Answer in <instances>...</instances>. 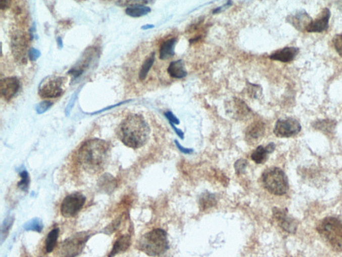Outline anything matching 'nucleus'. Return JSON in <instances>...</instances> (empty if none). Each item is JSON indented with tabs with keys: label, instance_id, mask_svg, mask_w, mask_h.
Listing matches in <instances>:
<instances>
[{
	"label": "nucleus",
	"instance_id": "nucleus-36",
	"mask_svg": "<svg viewBox=\"0 0 342 257\" xmlns=\"http://www.w3.org/2000/svg\"><path fill=\"white\" fill-rule=\"evenodd\" d=\"M175 143L177 148L179 149V151H181L182 153H185V154H190V153L193 152V150H192V149L183 148L177 140H175Z\"/></svg>",
	"mask_w": 342,
	"mask_h": 257
},
{
	"label": "nucleus",
	"instance_id": "nucleus-9",
	"mask_svg": "<svg viewBox=\"0 0 342 257\" xmlns=\"http://www.w3.org/2000/svg\"><path fill=\"white\" fill-rule=\"evenodd\" d=\"M302 130L301 124L294 118L280 119L275 124L274 134L281 138H288L295 136Z\"/></svg>",
	"mask_w": 342,
	"mask_h": 257
},
{
	"label": "nucleus",
	"instance_id": "nucleus-19",
	"mask_svg": "<svg viewBox=\"0 0 342 257\" xmlns=\"http://www.w3.org/2000/svg\"><path fill=\"white\" fill-rule=\"evenodd\" d=\"M168 73L171 77L182 78L186 77L187 72L184 67V63L182 60L172 62L167 69Z\"/></svg>",
	"mask_w": 342,
	"mask_h": 257
},
{
	"label": "nucleus",
	"instance_id": "nucleus-5",
	"mask_svg": "<svg viewBox=\"0 0 342 257\" xmlns=\"http://www.w3.org/2000/svg\"><path fill=\"white\" fill-rule=\"evenodd\" d=\"M262 180L265 189L271 194L282 196L289 190L287 176L279 167H271L267 169L263 174Z\"/></svg>",
	"mask_w": 342,
	"mask_h": 257
},
{
	"label": "nucleus",
	"instance_id": "nucleus-33",
	"mask_svg": "<svg viewBox=\"0 0 342 257\" xmlns=\"http://www.w3.org/2000/svg\"><path fill=\"white\" fill-rule=\"evenodd\" d=\"M53 105V103H51V101H43V102L39 103L36 107L37 113L39 114L44 113Z\"/></svg>",
	"mask_w": 342,
	"mask_h": 257
},
{
	"label": "nucleus",
	"instance_id": "nucleus-14",
	"mask_svg": "<svg viewBox=\"0 0 342 257\" xmlns=\"http://www.w3.org/2000/svg\"><path fill=\"white\" fill-rule=\"evenodd\" d=\"M331 17V12L328 8H325L318 14L314 20L307 28V32L320 33L327 30L329 21Z\"/></svg>",
	"mask_w": 342,
	"mask_h": 257
},
{
	"label": "nucleus",
	"instance_id": "nucleus-6",
	"mask_svg": "<svg viewBox=\"0 0 342 257\" xmlns=\"http://www.w3.org/2000/svg\"><path fill=\"white\" fill-rule=\"evenodd\" d=\"M90 235L88 232H81L70 236L62 242L60 252L63 257H76L82 252Z\"/></svg>",
	"mask_w": 342,
	"mask_h": 257
},
{
	"label": "nucleus",
	"instance_id": "nucleus-24",
	"mask_svg": "<svg viewBox=\"0 0 342 257\" xmlns=\"http://www.w3.org/2000/svg\"><path fill=\"white\" fill-rule=\"evenodd\" d=\"M217 204L216 197L215 194L211 193H204L201 196L200 200V207L202 210H207L212 208Z\"/></svg>",
	"mask_w": 342,
	"mask_h": 257
},
{
	"label": "nucleus",
	"instance_id": "nucleus-17",
	"mask_svg": "<svg viewBox=\"0 0 342 257\" xmlns=\"http://www.w3.org/2000/svg\"><path fill=\"white\" fill-rule=\"evenodd\" d=\"M275 149V145L270 143L266 147L258 146L252 154V160L258 164L265 163L268 158V155L273 153Z\"/></svg>",
	"mask_w": 342,
	"mask_h": 257
},
{
	"label": "nucleus",
	"instance_id": "nucleus-7",
	"mask_svg": "<svg viewBox=\"0 0 342 257\" xmlns=\"http://www.w3.org/2000/svg\"><path fill=\"white\" fill-rule=\"evenodd\" d=\"M29 45L28 34L23 30H17L12 35L11 47L14 59L20 64H26Z\"/></svg>",
	"mask_w": 342,
	"mask_h": 257
},
{
	"label": "nucleus",
	"instance_id": "nucleus-40",
	"mask_svg": "<svg viewBox=\"0 0 342 257\" xmlns=\"http://www.w3.org/2000/svg\"><path fill=\"white\" fill-rule=\"evenodd\" d=\"M74 101H75V99H74V97L71 99V101H70V102L69 103V105H68L67 107V109H69L70 108H72V106H73Z\"/></svg>",
	"mask_w": 342,
	"mask_h": 257
},
{
	"label": "nucleus",
	"instance_id": "nucleus-37",
	"mask_svg": "<svg viewBox=\"0 0 342 257\" xmlns=\"http://www.w3.org/2000/svg\"><path fill=\"white\" fill-rule=\"evenodd\" d=\"M170 124H171V127H173V130L175 131L176 134H177V136H179L180 138L182 139V140H183L184 133L182 132L181 130H180L179 128L176 127L175 124L171 123H170Z\"/></svg>",
	"mask_w": 342,
	"mask_h": 257
},
{
	"label": "nucleus",
	"instance_id": "nucleus-32",
	"mask_svg": "<svg viewBox=\"0 0 342 257\" xmlns=\"http://www.w3.org/2000/svg\"><path fill=\"white\" fill-rule=\"evenodd\" d=\"M333 46H334L335 51L339 54V55L342 57V34H337L333 37Z\"/></svg>",
	"mask_w": 342,
	"mask_h": 257
},
{
	"label": "nucleus",
	"instance_id": "nucleus-28",
	"mask_svg": "<svg viewBox=\"0 0 342 257\" xmlns=\"http://www.w3.org/2000/svg\"><path fill=\"white\" fill-rule=\"evenodd\" d=\"M20 175L21 180L18 184V187L20 188L22 191L26 192L30 184V177H29L28 173L26 171H22Z\"/></svg>",
	"mask_w": 342,
	"mask_h": 257
},
{
	"label": "nucleus",
	"instance_id": "nucleus-29",
	"mask_svg": "<svg viewBox=\"0 0 342 257\" xmlns=\"http://www.w3.org/2000/svg\"><path fill=\"white\" fill-rule=\"evenodd\" d=\"M332 121L328 120H323L320 121V123H316V127L322 131H326L327 132H331V130L335 128V123H332Z\"/></svg>",
	"mask_w": 342,
	"mask_h": 257
},
{
	"label": "nucleus",
	"instance_id": "nucleus-34",
	"mask_svg": "<svg viewBox=\"0 0 342 257\" xmlns=\"http://www.w3.org/2000/svg\"><path fill=\"white\" fill-rule=\"evenodd\" d=\"M165 117L169 120L170 123L179 125L180 123L179 119L171 111H167L165 113Z\"/></svg>",
	"mask_w": 342,
	"mask_h": 257
},
{
	"label": "nucleus",
	"instance_id": "nucleus-13",
	"mask_svg": "<svg viewBox=\"0 0 342 257\" xmlns=\"http://www.w3.org/2000/svg\"><path fill=\"white\" fill-rule=\"evenodd\" d=\"M312 20L310 16L307 13L306 10H297V11L290 14L287 18V22L291 24L298 31L302 32L306 31Z\"/></svg>",
	"mask_w": 342,
	"mask_h": 257
},
{
	"label": "nucleus",
	"instance_id": "nucleus-12",
	"mask_svg": "<svg viewBox=\"0 0 342 257\" xmlns=\"http://www.w3.org/2000/svg\"><path fill=\"white\" fill-rule=\"evenodd\" d=\"M20 88V82L16 76L2 78L0 81L1 97L5 101L12 100Z\"/></svg>",
	"mask_w": 342,
	"mask_h": 257
},
{
	"label": "nucleus",
	"instance_id": "nucleus-27",
	"mask_svg": "<svg viewBox=\"0 0 342 257\" xmlns=\"http://www.w3.org/2000/svg\"><path fill=\"white\" fill-rule=\"evenodd\" d=\"M24 227L27 231H33L40 233L43 229V224L40 219H34L28 222Z\"/></svg>",
	"mask_w": 342,
	"mask_h": 257
},
{
	"label": "nucleus",
	"instance_id": "nucleus-30",
	"mask_svg": "<svg viewBox=\"0 0 342 257\" xmlns=\"http://www.w3.org/2000/svg\"><path fill=\"white\" fill-rule=\"evenodd\" d=\"M248 165V161L246 159H240L236 161L234 167H235V172L237 175H241V174H244L246 171Z\"/></svg>",
	"mask_w": 342,
	"mask_h": 257
},
{
	"label": "nucleus",
	"instance_id": "nucleus-25",
	"mask_svg": "<svg viewBox=\"0 0 342 257\" xmlns=\"http://www.w3.org/2000/svg\"><path fill=\"white\" fill-rule=\"evenodd\" d=\"M59 233L60 230L57 228V229L52 230L47 235L46 239H45V251L47 253H51L55 249Z\"/></svg>",
	"mask_w": 342,
	"mask_h": 257
},
{
	"label": "nucleus",
	"instance_id": "nucleus-11",
	"mask_svg": "<svg viewBox=\"0 0 342 257\" xmlns=\"http://www.w3.org/2000/svg\"><path fill=\"white\" fill-rule=\"evenodd\" d=\"M273 216L279 227L284 231L291 234L296 233L298 222L290 217L287 209L274 208L273 210Z\"/></svg>",
	"mask_w": 342,
	"mask_h": 257
},
{
	"label": "nucleus",
	"instance_id": "nucleus-39",
	"mask_svg": "<svg viewBox=\"0 0 342 257\" xmlns=\"http://www.w3.org/2000/svg\"><path fill=\"white\" fill-rule=\"evenodd\" d=\"M153 28H154V25L152 24H147L142 27V30H148V29H151Z\"/></svg>",
	"mask_w": 342,
	"mask_h": 257
},
{
	"label": "nucleus",
	"instance_id": "nucleus-26",
	"mask_svg": "<svg viewBox=\"0 0 342 257\" xmlns=\"http://www.w3.org/2000/svg\"><path fill=\"white\" fill-rule=\"evenodd\" d=\"M100 187L105 190L106 192H113L114 189L117 187V182L113 176L109 174H105L102 177Z\"/></svg>",
	"mask_w": 342,
	"mask_h": 257
},
{
	"label": "nucleus",
	"instance_id": "nucleus-23",
	"mask_svg": "<svg viewBox=\"0 0 342 257\" xmlns=\"http://www.w3.org/2000/svg\"><path fill=\"white\" fill-rule=\"evenodd\" d=\"M155 61V53L153 52L144 60V61L143 62L142 65L140 66L139 72H138V78H139V80L141 81L146 79L149 71H150L153 64H154Z\"/></svg>",
	"mask_w": 342,
	"mask_h": 257
},
{
	"label": "nucleus",
	"instance_id": "nucleus-18",
	"mask_svg": "<svg viewBox=\"0 0 342 257\" xmlns=\"http://www.w3.org/2000/svg\"><path fill=\"white\" fill-rule=\"evenodd\" d=\"M130 244H131V236L130 235L126 234L120 236L114 244L109 257H114L126 252L129 248Z\"/></svg>",
	"mask_w": 342,
	"mask_h": 257
},
{
	"label": "nucleus",
	"instance_id": "nucleus-22",
	"mask_svg": "<svg viewBox=\"0 0 342 257\" xmlns=\"http://www.w3.org/2000/svg\"><path fill=\"white\" fill-rule=\"evenodd\" d=\"M140 2H136V4H131L129 7L126 10V13L130 17L139 18L141 16L147 15L150 13L151 9L148 6L140 4Z\"/></svg>",
	"mask_w": 342,
	"mask_h": 257
},
{
	"label": "nucleus",
	"instance_id": "nucleus-4",
	"mask_svg": "<svg viewBox=\"0 0 342 257\" xmlns=\"http://www.w3.org/2000/svg\"><path fill=\"white\" fill-rule=\"evenodd\" d=\"M317 231L335 251L342 252V219L325 218L319 223Z\"/></svg>",
	"mask_w": 342,
	"mask_h": 257
},
{
	"label": "nucleus",
	"instance_id": "nucleus-2",
	"mask_svg": "<svg viewBox=\"0 0 342 257\" xmlns=\"http://www.w3.org/2000/svg\"><path fill=\"white\" fill-rule=\"evenodd\" d=\"M150 133V127L142 115L130 113L119 124L117 135L124 146L136 150L146 144Z\"/></svg>",
	"mask_w": 342,
	"mask_h": 257
},
{
	"label": "nucleus",
	"instance_id": "nucleus-8",
	"mask_svg": "<svg viewBox=\"0 0 342 257\" xmlns=\"http://www.w3.org/2000/svg\"><path fill=\"white\" fill-rule=\"evenodd\" d=\"M86 202V197L79 192L68 195L62 201L61 214L65 218L75 217L82 210Z\"/></svg>",
	"mask_w": 342,
	"mask_h": 257
},
{
	"label": "nucleus",
	"instance_id": "nucleus-38",
	"mask_svg": "<svg viewBox=\"0 0 342 257\" xmlns=\"http://www.w3.org/2000/svg\"><path fill=\"white\" fill-rule=\"evenodd\" d=\"M231 4H232L231 2H228L227 3L225 4V5H223V6H221V7H219L218 8H217V9L213 10V14L219 13V12H221L222 10L224 9V8H227V6H231Z\"/></svg>",
	"mask_w": 342,
	"mask_h": 257
},
{
	"label": "nucleus",
	"instance_id": "nucleus-15",
	"mask_svg": "<svg viewBox=\"0 0 342 257\" xmlns=\"http://www.w3.org/2000/svg\"><path fill=\"white\" fill-rule=\"evenodd\" d=\"M265 125L262 121H256L249 126L246 131V140L250 144H255L264 136Z\"/></svg>",
	"mask_w": 342,
	"mask_h": 257
},
{
	"label": "nucleus",
	"instance_id": "nucleus-35",
	"mask_svg": "<svg viewBox=\"0 0 342 257\" xmlns=\"http://www.w3.org/2000/svg\"><path fill=\"white\" fill-rule=\"evenodd\" d=\"M40 52L36 49H31L28 52L29 58L31 61H35L40 57Z\"/></svg>",
	"mask_w": 342,
	"mask_h": 257
},
{
	"label": "nucleus",
	"instance_id": "nucleus-31",
	"mask_svg": "<svg viewBox=\"0 0 342 257\" xmlns=\"http://www.w3.org/2000/svg\"><path fill=\"white\" fill-rule=\"evenodd\" d=\"M13 221L14 219H12V217H10L9 219H6V221H4V224L3 227H2V240H4V238L7 236L8 233H9L10 228H11L12 225L13 224Z\"/></svg>",
	"mask_w": 342,
	"mask_h": 257
},
{
	"label": "nucleus",
	"instance_id": "nucleus-42",
	"mask_svg": "<svg viewBox=\"0 0 342 257\" xmlns=\"http://www.w3.org/2000/svg\"><path fill=\"white\" fill-rule=\"evenodd\" d=\"M40 257H41V256H40Z\"/></svg>",
	"mask_w": 342,
	"mask_h": 257
},
{
	"label": "nucleus",
	"instance_id": "nucleus-21",
	"mask_svg": "<svg viewBox=\"0 0 342 257\" xmlns=\"http://www.w3.org/2000/svg\"><path fill=\"white\" fill-rule=\"evenodd\" d=\"M234 110L232 113H234L235 117L238 119H243L244 118L248 117L251 113V109L245 103L244 101L239 99H235L233 101L232 111Z\"/></svg>",
	"mask_w": 342,
	"mask_h": 257
},
{
	"label": "nucleus",
	"instance_id": "nucleus-16",
	"mask_svg": "<svg viewBox=\"0 0 342 257\" xmlns=\"http://www.w3.org/2000/svg\"><path fill=\"white\" fill-rule=\"evenodd\" d=\"M300 53V49L296 47H285L275 51L269 57L273 61L289 63L293 61Z\"/></svg>",
	"mask_w": 342,
	"mask_h": 257
},
{
	"label": "nucleus",
	"instance_id": "nucleus-41",
	"mask_svg": "<svg viewBox=\"0 0 342 257\" xmlns=\"http://www.w3.org/2000/svg\"><path fill=\"white\" fill-rule=\"evenodd\" d=\"M165 257H169V256H165Z\"/></svg>",
	"mask_w": 342,
	"mask_h": 257
},
{
	"label": "nucleus",
	"instance_id": "nucleus-20",
	"mask_svg": "<svg viewBox=\"0 0 342 257\" xmlns=\"http://www.w3.org/2000/svg\"><path fill=\"white\" fill-rule=\"evenodd\" d=\"M177 42V39L173 38L162 44L159 52V58L161 60H167L175 55V48Z\"/></svg>",
	"mask_w": 342,
	"mask_h": 257
},
{
	"label": "nucleus",
	"instance_id": "nucleus-3",
	"mask_svg": "<svg viewBox=\"0 0 342 257\" xmlns=\"http://www.w3.org/2000/svg\"><path fill=\"white\" fill-rule=\"evenodd\" d=\"M136 248L150 256H159L169 249L167 232L163 229L153 230L141 236Z\"/></svg>",
	"mask_w": 342,
	"mask_h": 257
},
{
	"label": "nucleus",
	"instance_id": "nucleus-1",
	"mask_svg": "<svg viewBox=\"0 0 342 257\" xmlns=\"http://www.w3.org/2000/svg\"><path fill=\"white\" fill-rule=\"evenodd\" d=\"M76 155L78 162L84 171L99 173L107 167L111 155V146L107 141L90 139L81 145Z\"/></svg>",
	"mask_w": 342,
	"mask_h": 257
},
{
	"label": "nucleus",
	"instance_id": "nucleus-10",
	"mask_svg": "<svg viewBox=\"0 0 342 257\" xmlns=\"http://www.w3.org/2000/svg\"><path fill=\"white\" fill-rule=\"evenodd\" d=\"M63 77L51 78L43 82L39 89V95L43 99L57 98L64 93Z\"/></svg>",
	"mask_w": 342,
	"mask_h": 257
}]
</instances>
